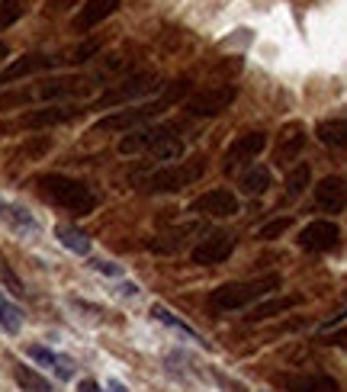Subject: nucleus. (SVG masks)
Masks as SVG:
<instances>
[{"mask_svg": "<svg viewBox=\"0 0 347 392\" xmlns=\"http://www.w3.org/2000/svg\"><path fill=\"white\" fill-rule=\"evenodd\" d=\"M39 193H42L49 203L61 206L64 212L71 216H90L96 209V193L90 190L84 180H74V177H64V174H42L36 180Z\"/></svg>", "mask_w": 347, "mask_h": 392, "instance_id": "obj_1", "label": "nucleus"}, {"mask_svg": "<svg viewBox=\"0 0 347 392\" xmlns=\"http://www.w3.org/2000/svg\"><path fill=\"white\" fill-rule=\"evenodd\" d=\"M116 148H119V154L148 151L161 161H177L180 154H183V141H180L174 126H141V129H135V132L122 135Z\"/></svg>", "mask_w": 347, "mask_h": 392, "instance_id": "obj_2", "label": "nucleus"}, {"mask_svg": "<svg viewBox=\"0 0 347 392\" xmlns=\"http://www.w3.org/2000/svg\"><path fill=\"white\" fill-rule=\"evenodd\" d=\"M190 90V81H177V84H171V90H167L161 100H154V103H141V106H135V109H119V113H113V116H103V119H96L94 122V129L90 132H129V129H135V126H145V122H151L154 116H161L167 106H171L174 100H180V96Z\"/></svg>", "mask_w": 347, "mask_h": 392, "instance_id": "obj_3", "label": "nucleus"}, {"mask_svg": "<svg viewBox=\"0 0 347 392\" xmlns=\"http://www.w3.org/2000/svg\"><path fill=\"white\" fill-rule=\"evenodd\" d=\"M280 273H267L257 276V280H241V283H222L209 293V306L216 312H238V308L251 306V302H261L267 293L280 289Z\"/></svg>", "mask_w": 347, "mask_h": 392, "instance_id": "obj_4", "label": "nucleus"}, {"mask_svg": "<svg viewBox=\"0 0 347 392\" xmlns=\"http://www.w3.org/2000/svg\"><path fill=\"white\" fill-rule=\"evenodd\" d=\"M106 74H90V77H58V81H39L29 90H16V94L0 96V109L16 106V103H49V100H61V96H81L90 87L103 84Z\"/></svg>", "mask_w": 347, "mask_h": 392, "instance_id": "obj_5", "label": "nucleus"}, {"mask_svg": "<svg viewBox=\"0 0 347 392\" xmlns=\"http://www.w3.org/2000/svg\"><path fill=\"white\" fill-rule=\"evenodd\" d=\"M206 174V158H190V161H177V164H164L151 174L135 177V186L141 193H177L183 186L196 184Z\"/></svg>", "mask_w": 347, "mask_h": 392, "instance_id": "obj_6", "label": "nucleus"}, {"mask_svg": "<svg viewBox=\"0 0 347 392\" xmlns=\"http://www.w3.org/2000/svg\"><path fill=\"white\" fill-rule=\"evenodd\" d=\"M161 84H158V74L154 71H139V74L126 77L122 84H116V87H109L103 96H96L94 103H87V113H96V109H109V106H126V103L132 100H141V96L154 94Z\"/></svg>", "mask_w": 347, "mask_h": 392, "instance_id": "obj_7", "label": "nucleus"}, {"mask_svg": "<svg viewBox=\"0 0 347 392\" xmlns=\"http://www.w3.org/2000/svg\"><path fill=\"white\" fill-rule=\"evenodd\" d=\"M190 209L196 212V216L231 218V216H238V212H241V199H238L231 190H225V186H216V190H209V193H203V196L193 199Z\"/></svg>", "mask_w": 347, "mask_h": 392, "instance_id": "obj_8", "label": "nucleus"}, {"mask_svg": "<svg viewBox=\"0 0 347 392\" xmlns=\"http://www.w3.org/2000/svg\"><path fill=\"white\" fill-rule=\"evenodd\" d=\"M235 96H238L235 84H225V87H206V90H199L196 96H190L186 113L190 116H218L235 103Z\"/></svg>", "mask_w": 347, "mask_h": 392, "instance_id": "obj_9", "label": "nucleus"}, {"mask_svg": "<svg viewBox=\"0 0 347 392\" xmlns=\"http://www.w3.org/2000/svg\"><path fill=\"white\" fill-rule=\"evenodd\" d=\"M341 244V228L331 222V218H315L306 228L299 231V248L315 251V254H325V251H334Z\"/></svg>", "mask_w": 347, "mask_h": 392, "instance_id": "obj_10", "label": "nucleus"}, {"mask_svg": "<svg viewBox=\"0 0 347 392\" xmlns=\"http://www.w3.org/2000/svg\"><path fill=\"white\" fill-rule=\"evenodd\" d=\"M231 254H235V235H228V231H212L209 238H203V241L190 251L193 263H206V267L225 263Z\"/></svg>", "mask_w": 347, "mask_h": 392, "instance_id": "obj_11", "label": "nucleus"}, {"mask_svg": "<svg viewBox=\"0 0 347 392\" xmlns=\"http://www.w3.org/2000/svg\"><path fill=\"white\" fill-rule=\"evenodd\" d=\"M263 148H267V132H261V129H257V132L238 135V139L225 148V171H235V167H241L244 161H254Z\"/></svg>", "mask_w": 347, "mask_h": 392, "instance_id": "obj_12", "label": "nucleus"}, {"mask_svg": "<svg viewBox=\"0 0 347 392\" xmlns=\"http://www.w3.org/2000/svg\"><path fill=\"white\" fill-rule=\"evenodd\" d=\"M286 392H341V383L325 373H286L280 376Z\"/></svg>", "mask_w": 347, "mask_h": 392, "instance_id": "obj_13", "label": "nucleus"}, {"mask_svg": "<svg viewBox=\"0 0 347 392\" xmlns=\"http://www.w3.org/2000/svg\"><path fill=\"white\" fill-rule=\"evenodd\" d=\"M87 109L84 106H45V109H36V113H26L19 119V126L26 129H49V126H61V122H71L77 116H84Z\"/></svg>", "mask_w": 347, "mask_h": 392, "instance_id": "obj_14", "label": "nucleus"}, {"mask_svg": "<svg viewBox=\"0 0 347 392\" xmlns=\"http://www.w3.org/2000/svg\"><path fill=\"white\" fill-rule=\"evenodd\" d=\"M119 4L122 0H87V4L77 10V16H74V32H90L94 26H100L103 19H109L116 10H119Z\"/></svg>", "mask_w": 347, "mask_h": 392, "instance_id": "obj_15", "label": "nucleus"}, {"mask_svg": "<svg viewBox=\"0 0 347 392\" xmlns=\"http://www.w3.org/2000/svg\"><path fill=\"white\" fill-rule=\"evenodd\" d=\"M315 203H318V209H325V212H344V203H347L344 177L321 180V184L315 186Z\"/></svg>", "mask_w": 347, "mask_h": 392, "instance_id": "obj_16", "label": "nucleus"}, {"mask_svg": "<svg viewBox=\"0 0 347 392\" xmlns=\"http://www.w3.org/2000/svg\"><path fill=\"white\" fill-rule=\"evenodd\" d=\"M296 306H302L299 293L280 296V299H270V302H257V306L244 315V321H248V325H254V321H267V318H273V315H283V312H289V308H296Z\"/></svg>", "mask_w": 347, "mask_h": 392, "instance_id": "obj_17", "label": "nucleus"}, {"mask_svg": "<svg viewBox=\"0 0 347 392\" xmlns=\"http://www.w3.org/2000/svg\"><path fill=\"white\" fill-rule=\"evenodd\" d=\"M0 222H6L13 231L19 235H36L39 231V222L29 209H23L19 203H0Z\"/></svg>", "mask_w": 347, "mask_h": 392, "instance_id": "obj_18", "label": "nucleus"}, {"mask_svg": "<svg viewBox=\"0 0 347 392\" xmlns=\"http://www.w3.org/2000/svg\"><path fill=\"white\" fill-rule=\"evenodd\" d=\"M193 231H199L196 222L180 225V228H174V231H164V235H158V238H151V241H148V251H154V254H174V251L183 248L186 235H193Z\"/></svg>", "mask_w": 347, "mask_h": 392, "instance_id": "obj_19", "label": "nucleus"}, {"mask_svg": "<svg viewBox=\"0 0 347 392\" xmlns=\"http://www.w3.org/2000/svg\"><path fill=\"white\" fill-rule=\"evenodd\" d=\"M26 353H29V357L36 360V363L51 366L58 379H71V376H74V370H71V366H74V363H71L68 357H61V353L49 351V347H42V344H29V347H26Z\"/></svg>", "mask_w": 347, "mask_h": 392, "instance_id": "obj_20", "label": "nucleus"}, {"mask_svg": "<svg viewBox=\"0 0 347 392\" xmlns=\"http://www.w3.org/2000/svg\"><path fill=\"white\" fill-rule=\"evenodd\" d=\"M306 148V129L302 126H289L286 132L280 135V145H276V164H289L296 161Z\"/></svg>", "mask_w": 347, "mask_h": 392, "instance_id": "obj_21", "label": "nucleus"}, {"mask_svg": "<svg viewBox=\"0 0 347 392\" xmlns=\"http://www.w3.org/2000/svg\"><path fill=\"white\" fill-rule=\"evenodd\" d=\"M315 135H318L321 145L344 148V145H347V122H344V116H338V119H325V122H318Z\"/></svg>", "mask_w": 347, "mask_h": 392, "instance_id": "obj_22", "label": "nucleus"}, {"mask_svg": "<svg viewBox=\"0 0 347 392\" xmlns=\"http://www.w3.org/2000/svg\"><path fill=\"white\" fill-rule=\"evenodd\" d=\"M270 186H273V177H270L267 167L254 164L251 171H244V174H241V190H244V193H251V196H261V193H267Z\"/></svg>", "mask_w": 347, "mask_h": 392, "instance_id": "obj_23", "label": "nucleus"}, {"mask_svg": "<svg viewBox=\"0 0 347 392\" xmlns=\"http://www.w3.org/2000/svg\"><path fill=\"white\" fill-rule=\"evenodd\" d=\"M55 235H58V241L68 251H74V254H90V238L84 235L81 228H74V225H58Z\"/></svg>", "mask_w": 347, "mask_h": 392, "instance_id": "obj_24", "label": "nucleus"}, {"mask_svg": "<svg viewBox=\"0 0 347 392\" xmlns=\"http://www.w3.org/2000/svg\"><path fill=\"white\" fill-rule=\"evenodd\" d=\"M49 148H51L49 135H32V139H26L23 145L16 148V154H13V158H16V161H39V158H45V154H49Z\"/></svg>", "mask_w": 347, "mask_h": 392, "instance_id": "obj_25", "label": "nucleus"}, {"mask_svg": "<svg viewBox=\"0 0 347 392\" xmlns=\"http://www.w3.org/2000/svg\"><path fill=\"white\" fill-rule=\"evenodd\" d=\"M0 325H4V331L16 334L19 328H23V308L16 306V302H10L4 293H0Z\"/></svg>", "mask_w": 347, "mask_h": 392, "instance_id": "obj_26", "label": "nucleus"}, {"mask_svg": "<svg viewBox=\"0 0 347 392\" xmlns=\"http://www.w3.org/2000/svg\"><path fill=\"white\" fill-rule=\"evenodd\" d=\"M13 376H16V383L23 386V392H51L49 379H42L39 373H32L29 366H16V370H13Z\"/></svg>", "mask_w": 347, "mask_h": 392, "instance_id": "obj_27", "label": "nucleus"}, {"mask_svg": "<svg viewBox=\"0 0 347 392\" xmlns=\"http://www.w3.org/2000/svg\"><path fill=\"white\" fill-rule=\"evenodd\" d=\"M151 318H158L161 325H167V328H174V331H180V334H186V338H193V341H199V334L193 331L186 321H180L177 315H171L164 306H151Z\"/></svg>", "mask_w": 347, "mask_h": 392, "instance_id": "obj_28", "label": "nucleus"}, {"mask_svg": "<svg viewBox=\"0 0 347 392\" xmlns=\"http://www.w3.org/2000/svg\"><path fill=\"white\" fill-rule=\"evenodd\" d=\"M308 180H312V167H308V164H296L293 171L286 174V196H299V193L308 186Z\"/></svg>", "mask_w": 347, "mask_h": 392, "instance_id": "obj_29", "label": "nucleus"}, {"mask_svg": "<svg viewBox=\"0 0 347 392\" xmlns=\"http://www.w3.org/2000/svg\"><path fill=\"white\" fill-rule=\"evenodd\" d=\"M23 10H26L23 0H0V32L10 29V26L23 16Z\"/></svg>", "mask_w": 347, "mask_h": 392, "instance_id": "obj_30", "label": "nucleus"}, {"mask_svg": "<svg viewBox=\"0 0 347 392\" xmlns=\"http://www.w3.org/2000/svg\"><path fill=\"white\" fill-rule=\"evenodd\" d=\"M0 286H4L6 293H13V296H23V280L13 273V267L4 261V254H0Z\"/></svg>", "mask_w": 347, "mask_h": 392, "instance_id": "obj_31", "label": "nucleus"}, {"mask_svg": "<svg viewBox=\"0 0 347 392\" xmlns=\"http://www.w3.org/2000/svg\"><path fill=\"white\" fill-rule=\"evenodd\" d=\"M289 225H293V218H289V216L273 218V222H267L261 231H257V238H261V241H273V238H280L283 231H289Z\"/></svg>", "mask_w": 347, "mask_h": 392, "instance_id": "obj_32", "label": "nucleus"}, {"mask_svg": "<svg viewBox=\"0 0 347 392\" xmlns=\"http://www.w3.org/2000/svg\"><path fill=\"white\" fill-rule=\"evenodd\" d=\"M90 267L96 270V273H106V276H122V267L119 263H113V261H94Z\"/></svg>", "mask_w": 347, "mask_h": 392, "instance_id": "obj_33", "label": "nucleus"}, {"mask_svg": "<svg viewBox=\"0 0 347 392\" xmlns=\"http://www.w3.org/2000/svg\"><path fill=\"white\" fill-rule=\"evenodd\" d=\"M49 6L55 13H61V10H71V6H77V0H49Z\"/></svg>", "mask_w": 347, "mask_h": 392, "instance_id": "obj_34", "label": "nucleus"}, {"mask_svg": "<svg viewBox=\"0 0 347 392\" xmlns=\"http://www.w3.org/2000/svg\"><path fill=\"white\" fill-rule=\"evenodd\" d=\"M119 293H122V296H135V293H139V286L126 280V283H122V286H119Z\"/></svg>", "mask_w": 347, "mask_h": 392, "instance_id": "obj_35", "label": "nucleus"}, {"mask_svg": "<svg viewBox=\"0 0 347 392\" xmlns=\"http://www.w3.org/2000/svg\"><path fill=\"white\" fill-rule=\"evenodd\" d=\"M81 392H103V389L94 383V379H84V383H81Z\"/></svg>", "mask_w": 347, "mask_h": 392, "instance_id": "obj_36", "label": "nucleus"}, {"mask_svg": "<svg viewBox=\"0 0 347 392\" xmlns=\"http://www.w3.org/2000/svg\"><path fill=\"white\" fill-rule=\"evenodd\" d=\"M6 55H10V45H6V42H0V61H4Z\"/></svg>", "mask_w": 347, "mask_h": 392, "instance_id": "obj_37", "label": "nucleus"}, {"mask_svg": "<svg viewBox=\"0 0 347 392\" xmlns=\"http://www.w3.org/2000/svg\"><path fill=\"white\" fill-rule=\"evenodd\" d=\"M109 389H113V392H126V386H122V383H109Z\"/></svg>", "mask_w": 347, "mask_h": 392, "instance_id": "obj_38", "label": "nucleus"}]
</instances>
